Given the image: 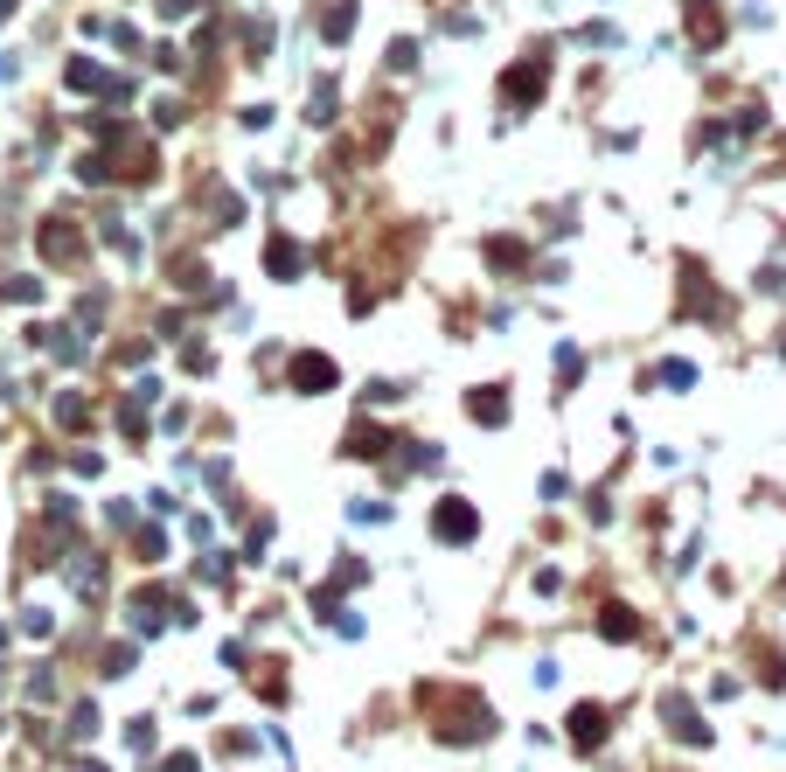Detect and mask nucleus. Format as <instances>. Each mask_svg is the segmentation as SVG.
Segmentation results:
<instances>
[{"instance_id": "4", "label": "nucleus", "mask_w": 786, "mask_h": 772, "mask_svg": "<svg viewBox=\"0 0 786 772\" xmlns=\"http://www.w3.org/2000/svg\"><path fill=\"white\" fill-rule=\"evenodd\" d=\"M0 7H14V0H0Z\"/></svg>"}, {"instance_id": "1", "label": "nucleus", "mask_w": 786, "mask_h": 772, "mask_svg": "<svg viewBox=\"0 0 786 772\" xmlns=\"http://www.w3.org/2000/svg\"><path fill=\"white\" fill-rule=\"evenodd\" d=\"M439 536H453V543H467L473 536V508L467 501H446V508H439Z\"/></svg>"}, {"instance_id": "3", "label": "nucleus", "mask_w": 786, "mask_h": 772, "mask_svg": "<svg viewBox=\"0 0 786 772\" xmlns=\"http://www.w3.org/2000/svg\"><path fill=\"white\" fill-rule=\"evenodd\" d=\"M70 84H77V91H98L105 77H98V63H70Z\"/></svg>"}, {"instance_id": "2", "label": "nucleus", "mask_w": 786, "mask_h": 772, "mask_svg": "<svg viewBox=\"0 0 786 772\" xmlns=\"http://www.w3.org/2000/svg\"><path fill=\"white\" fill-rule=\"evenodd\" d=\"M536 84H543V63H522V70L508 77V91H515V105H536Z\"/></svg>"}]
</instances>
